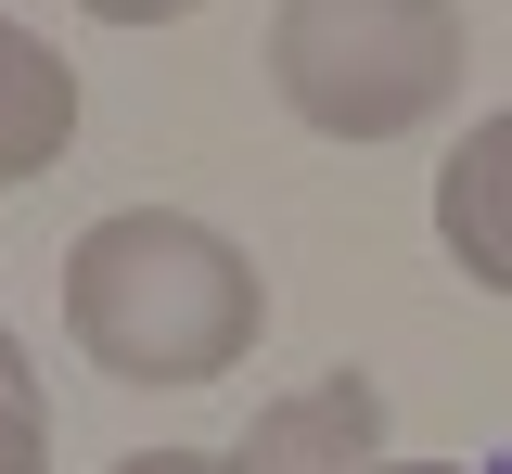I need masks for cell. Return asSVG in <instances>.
Returning <instances> with one entry per match:
<instances>
[{"mask_svg":"<svg viewBox=\"0 0 512 474\" xmlns=\"http://www.w3.org/2000/svg\"><path fill=\"white\" fill-rule=\"evenodd\" d=\"M77 13H103V26H180V13H205V0H77Z\"/></svg>","mask_w":512,"mask_h":474,"instance_id":"obj_7","label":"cell"},{"mask_svg":"<svg viewBox=\"0 0 512 474\" xmlns=\"http://www.w3.org/2000/svg\"><path fill=\"white\" fill-rule=\"evenodd\" d=\"M487 474H512V449H500V462H487Z\"/></svg>","mask_w":512,"mask_h":474,"instance_id":"obj_10","label":"cell"},{"mask_svg":"<svg viewBox=\"0 0 512 474\" xmlns=\"http://www.w3.org/2000/svg\"><path fill=\"white\" fill-rule=\"evenodd\" d=\"M64 141H77V65L39 26L0 13V193L39 180V167H64Z\"/></svg>","mask_w":512,"mask_h":474,"instance_id":"obj_5","label":"cell"},{"mask_svg":"<svg viewBox=\"0 0 512 474\" xmlns=\"http://www.w3.org/2000/svg\"><path fill=\"white\" fill-rule=\"evenodd\" d=\"M436 244L474 295H512V103L474 116L461 154L436 167Z\"/></svg>","mask_w":512,"mask_h":474,"instance_id":"obj_4","label":"cell"},{"mask_svg":"<svg viewBox=\"0 0 512 474\" xmlns=\"http://www.w3.org/2000/svg\"><path fill=\"white\" fill-rule=\"evenodd\" d=\"M474 26L461 0H282L269 13V90L320 141H410L461 103Z\"/></svg>","mask_w":512,"mask_h":474,"instance_id":"obj_2","label":"cell"},{"mask_svg":"<svg viewBox=\"0 0 512 474\" xmlns=\"http://www.w3.org/2000/svg\"><path fill=\"white\" fill-rule=\"evenodd\" d=\"M372 474H461V462H372Z\"/></svg>","mask_w":512,"mask_h":474,"instance_id":"obj_9","label":"cell"},{"mask_svg":"<svg viewBox=\"0 0 512 474\" xmlns=\"http://www.w3.org/2000/svg\"><path fill=\"white\" fill-rule=\"evenodd\" d=\"M0 474H52V398H39L13 321H0Z\"/></svg>","mask_w":512,"mask_h":474,"instance_id":"obj_6","label":"cell"},{"mask_svg":"<svg viewBox=\"0 0 512 474\" xmlns=\"http://www.w3.org/2000/svg\"><path fill=\"white\" fill-rule=\"evenodd\" d=\"M116 474H218V449H128Z\"/></svg>","mask_w":512,"mask_h":474,"instance_id":"obj_8","label":"cell"},{"mask_svg":"<svg viewBox=\"0 0 512 474\" xmlns=\"http://www.w3.org/2000/svg\"><path fill=\"white\" fill-rule=\"evenodd\" d=\"M384 462V385L346 359V372H320V385H295V398H269L218 449V474H372Z\"/></svg>","mask_w":512,"mask_h":474,"instance_id":"obj_3","label":"cell"},{"mask_svg":"<svg viewBox=\"0 0 512 474\" xmlns=\"http://www.w3.org/2000/svg\"><path fill=\"white\" fill-rule=\"evenodd\" d=\"M64 334L116 385H218L269 334V282L218 218L116 205L64 244Z\"/></svg>","mask_w":512,"mask_h":474,"instance_id":"obj_1","label":"cell"}]
</instances>
